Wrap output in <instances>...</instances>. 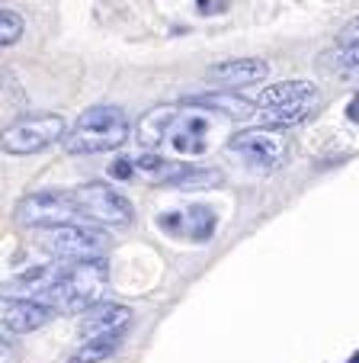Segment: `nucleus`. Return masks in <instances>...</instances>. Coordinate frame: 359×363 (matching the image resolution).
Returning <instances> with one entry per match:
<instances>
[{
	"label": "nucleus",
	"instance_id": "nucleus-1",
	"mask_svg": "<svg viewBox=\"0 0 359 363\" xmlns=\"http://www.w3.org/2000/svg\"><path fill=\"white\" fill-rule=\"evenodd\" d=\"M109 286V264L106 257H93V261H77L62 267L55 286L48 289V306L64 315H77V312H90L93 306L103 302V289Z\"/></svg>",
	"mask_w": 359,
	"mask_h": 363
},
{
	"label": "nucleus",
	"instance_id": "nucleus-2",
	"mask_svg": "<svg viewBox=\"0 0 359 363\" xmlns=\"http://www.w3.org/2000/svg\"><path fill=\"white\" fill-rule=\"evenodd\" d=\"M132 132V123L119 106H90L77 116L64 138L68 155H103V151L122 148Z\"/></svg>",
	"mask_w": 359,
	"mask_h": 363
},
{
	"label": "nucleus",
	"instance_id": "nucleus-3",
	"mask_svg": "<svg viewBox=\"0 0 359 363\" xmlns=\"http://www.w3.org/2000/svg\"><path fill=\"white\" fill-rule=\"evenodd\" d=\"M68 123L58 113H39V116H23L4 129V151L23 158V155H39V151L52 148L55 142L68 138Z\"/></svg>",
	"mask_w": 359,
	"mask_h": 363
},
{
	"label": "nucleus",
	"instance_id": "nucleus-4",
	"mask_svg": "<svg viewBox=\"0 0 359 363\" xmlns=\"http://www.w3.org/2000/svg\"><path fill=\"white\" fill-rule=\"evenodd\" d=\"M74 216H77V203H74V193H68V190L26 193V196L16 203V209H13L16 225H23V228H48V232L71 225Z\"/></svg>",
	"mask_w": 359,
	"mask_h": 363
},
{
	"label": "nucleus",
	"instance_id": "nucleus-5",
	"mask_svg": "<svg viewBox=\"0 0 359 363\" xmlns=\"http://www.w3.org/2000/svg\"><path fill=\"white\" fill-rule=\"evenodd\" d=\"M71 193H74V203H77V216H87V219L100 222V225L122 228L135 219V209H132L129 199L115 186L103 184V180H87V184H81Z\"/></svg>",
	"mask_w": 359,
	"mask_h": 363
},
{
	"label": "nucleus",
	"instance_id": "nucleus-6",
	"mask_svg": "<svg viewBox=\"0 0 359 363\" xmlns=\"http://www.w3.org/2000/svg\"><path fill=\"white\" fill-rule=\"evenodd\" d=\"M48 254H55L58 261H93V257H106L109 251V235L100 232L93 225H64V228H55L52 235L45 238Z\"/></svg>",
	"mask_w": 359,
	"mask_h": 363
},
{
	"label": "nucleus",
	"instance_id": "nucleus-7",
	"mask_svg": "<svg viewBox=\"0 0 359 363\" xmlns=\"http://www.w3.org/2000/svg\"><path fill=\"white\" fill-rule=\"evenodd\" d=\"M228 148L234 151V155H241V158H244L251 167H257V171L279 167L285 161V155H289L285 135H279V129H270V125L237 132V135L228 142Z\"/></svg>",
	"mask_w": 359,
	"mask_h": 363
},
{
	"label": "nucleus",
	"instance_id": "nucleus-8",
	"mask_svg": "<svg viewBox=\"0 0 359 363\" xmlns=\"http://www.w3.org/2000/svg\"><path fill=\"white\" fill-rule=\"evenodd\" d=\"M55 308L48 302L39 299H16V296H4V306H0V322H4V335L13 331V335H29V331H39L52 322Z\"/></svg>",
	"mask_w": 359,
	"mask_h": 363
},
{
	"label": "nucleus",
	"instance_id": "nucleus-9",
	"mask_svg": "<svg viewBox=\"0 0 359 363\" xmlns=\"http://www.w3.org/2000/svg\"><path fill=\"white\" fill-rule=\"evenodd\" d=\"M266 74H270V65L263 58H224V62L209 68V81H215L224 90L260 84V81H266Z\"/></svg>",
	"mask_w": 359,
	"mask_h": 363
},
{
	"label": "nucleus",
	"instance_id": "nucleus-10",
	"mask_svg": "<svg viewBox=\"0 0 359 363\" xmlns=\"http://www.w3.org/2000/svg\"><path fill=\"white\" fill-rule=\"evenodd\" d=\"M132 322V308L122 302H100L90 312H84L81 318V337L93 341V337H109V335H122V328Z\"/></svg>",
	"mask_w": 359,
	"mask_h": 363
},
{
	"label": "nucleus",
	"instance_id": "nucleus-11",
	"mask_svg": "<svg viewBox=\"0 0 359 363\" xmlns=\"http://www.w3.org/2000/svg\"><path fill=\"white\" fill-rule=\"evenodd\" d=\"M176 116H180V110H176V106H170V103H161V106L148 110L135 123V138L144 145V148H154V145H161L167 135H173Z\"/></svg>",
	"mask_w": 359,
	"mask_h": 363
},
{
	"label": "nucleus",
	"instance_id": "nucleus-12",
	"mask_svg": "<svg viewBox=\"0 0 359 363\" xmlns=\"http://www.w3.org/2000/svg\"><path fill=\"white\" fill-rule=\"evenodd\" d=\"M318 106H321V94L314 90V94L302 96V100H292V103H285V106L260 110V113H263V125H270V129H292V125L305 123L312 113H318Z\"/></svg>",
	"mask_w": 359,
	"mask_h": 363
},
{
	"label": "nucleus",
	"instance_id": "nucleus-13",
	"mask_svg": "<svg viewBox=\"0 0 359 363\" xmlns=\"http://www.w3.org/2000/svg\"><path fill=\"white\" fill-rule=\"evenodd\" d=\"M186 106H203V110H215V113H224V116L231 119H251L253 113V103L244 100V96L237 94H228V90H222V94H199V96H190L186 100Z\"/></svg>",
	"mask_w": 359,
	"mask_h": 363
},
{
	"label": "nucleus",
	"instance_id": "nucleus-14",
	"mask_svg": "<svg viewBox=\"0 0 359 363\" xmlns=\"http://www.w3.org/2000/svg\"><path fill=\"white\" fill-rule=\"evenodd\" d=\"M314 94V84L308 81H279L273 84V87H266L263 94L257 96V106H263V110H276V106H285V103L292 100H302V96Z\"/></svg>",
	"mask_w": 359,
	"mask_h": 363
},
{
	"label": "nucleus",
	"instance_id": "nucleus-15",
	"mask_svg": "<svg viewBox=\"0 0 359 363\" xmlns=\"http://www.w3.org/2000/svg\"><path fill=\"white\" fill-rule=\"evenodd\" d=\"M122 344V335H109V337H93V341H84L81 347L71 354L68 363H103L119 350Z\"/></svg>",
	"mask_w": 359,
	"mask_h": 363
},
{
	"label": "nucleus",
	"instance_id": "nucleus-16",
	"mask_svg": "<svg viewBox=\"0 0 359 363\" xmlns=\"http://www.w3.org/2000/svg\"><path fill=\"white\" fill-rule=\"evenodd\" d=\"M212 232H215V216H212V209H205V206L186 209V235H190L193 241H209Z\"/></svg>",
	"mask_w": 359,
	"mask_h": 363
},
{
	"label": "nucleus",
	"instance_id": "nucleus-17",
	"mask_svg": "<svg viewBox=\"0 0 359 363\" xmlns=\"http://www.w3.org/2000/svg\"><path fill=\"white\" fill-rule=\"evenodd\" d=\"M215 184H222V174L218 171H196V167H186L170 186H176V190H209V186H215Z\"/></svg>",
	"mask_w": 359,
	"mask_h": 363
},
{
	"label": "nucleus",
	"instance_id": "nucleus-18",
	"mask_svg": "<svg viewBox=\"0 0 359 363\" xmlns=\"http://www.w3.org/2000/svg\"><path fill=\"white\" fill-rule=\"evenodd\" d=\"M203 132H205L203 119H186V129L180 132V135H173L176 151H186V155H196V151H203L205 148Z\"/></svg>",
	"mask_w": 359,
	"mask_h": 363
},
{
	"label": "nucleus",
	"instance_id": "nucleus-19",
	"mask_svg": "<svg viewBox=\"0 0 359 363\" xmlns=\"http://www.w3.org/2000/svg\"><path fill=\"white\" fill-rule=\"evenodd\" d=\"M23 35V16L16 13V10L4 7L0 10V45L7 48V45H16Z\"/></svg>",
	"mask_w": 359,
	"mask_h": 363
},
{
	"label": "nucleus",
	"instance_id": "nucleus-20",
	"mask_svg": "<svg viewBox=\"0 0 359 363\" xmlns=\"http://www.w3.org/2000/svg\"><path fill=\"white\" fill-rule=\"evenodd\" d=\"M157 225L164 232H173V235H186V213H170V216H157Z\"/></svg>",
	"mask_w": 359,
	"mask_h": 363
},
{
	"label": "nucleus",
	"instance_id": "nucleus-21",
	"mask_svg": "<svg viewBox=\"0 0 359 363\" xmlns=\"http://www.w3.org/2000/svg\"><path fill=\"white\" fill-rule=\"evenodd\" d=\"M135 158H115L113 164H109V177L113 180H129L132 174H135Z\"/></svg>",
	"mask_w": 359,
	"mask_h": 363
},
{
	"label": "nucleus",
	"instance_id": "nucleus-22",
	"mask_svg": "<svg viewBox=\"0 0 359 363\" xmlns=\"http://www.w3.org/2000/svg\"><path fill=\"white\" fill-rule=\"evenodd\" d=\"M340 65L350 71H359V42H353V45H343V52H340Z\"/></svg>",
	"mask_w": 359,
	"mask_h": 363
},
{
	"label": "nucleus",
	"instance_id": "nucleus-23",
	"mask_svg": "<svg viewBox=\"0 0 359 363\" xmlns=\"http://www.w3.org/2000/svg\"><path fill=\"white\" fill-rule=\"evenodd\" d=\"M340 35H343V42H346V45H353V42H359V16H356V20H350V23H346V26H343V33H340Z\"/></svg>",
	"mask_w": 359,
	"mask_h": 363
},
{
	"label": "nucleus",
	"instance_id": "nucleus-24",
	"mask_svg": "<svg viewBox=\"0 0 359 363\" xmlns=\"http://www.w3.org/2000/svg\"><path fill=\"white\" fill-rule=\"evenodd\" d=\"M346 116H350V119H359V96L350 103V113H346Z\"/></svg>",
	"mask_w": 359,
	"mask_h": 363
},
{
	"label": "nucleus",
	"instance_id": "nucleus-25",
	"mask_svg": "<svg viewBox=\"0 0 359 363\" xmlns=\"http://www.w3.org/2000/svg\"><path fill=\"white\" fill-rule=\"evenodd\" d=\"M350 363H359V354H356V357H353V360H350Z\"/></svg>",
	"mask_w": 359,
	"mask_h": 363
}]
</instances>
